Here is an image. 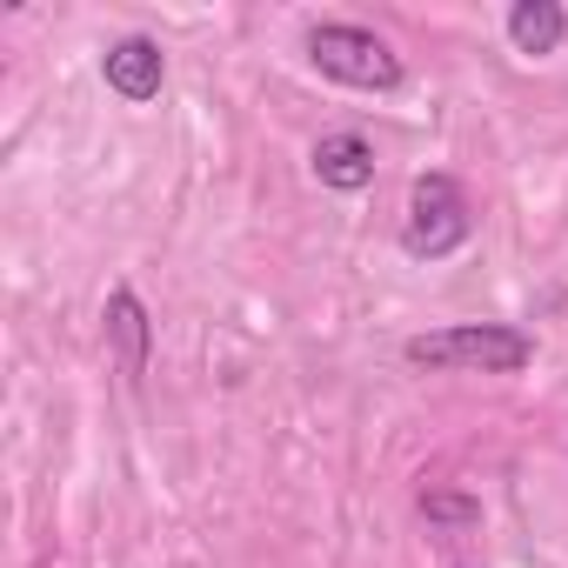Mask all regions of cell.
Masks as SVG:
<instances>
[{
    "instance_id": "6da1fadb",
    "label": "cell",
    "mask_w": 568,
    "mask_h": 568,
    "mask_svg": "<svg viewBox=\"0 0 568 568\" xmlns=\"http://www.w3.org/2000/svg\"><path fill=\"white\" fill-rule=\"evenodd\" d=\"M408 368H475V375H521L535 362V342L501 322H468V328H435L402 342Z\"/></svg>"
},
{
    "instance_id": "7a4b0ae2",
    "label": "cell",
    "mask_w": 568,
    "mask_h": 568,
    "mask_svg": "<svg viewBox=\"0 0 568 568\" xmlns=\"http://www.w3.org/2000/svg\"><path fill=\"white\" fill-rule=\"evenodd\" d=\"M308 61H315L328 81L362 88V94H395V88L408 81L402 54H395L375 28H355V21H322V28L308 34Z\"/></svg>"
},
{
    "instance_id": "3957f363",
    "label": "cell",
    "mask_w": 568,
    "mask_h": 568,
    "mask_svg": "<svg viewBox=\"0 0 568 568\" xmlns=\"http://www.w3.org/2000/svg\"><path fill=\"white\" fill-rule=\"evenodd\" d=\"M468 234H475V221H468V194H462V181H455V174H422V181L408 187L402 247H408L415 261H442V254H455Z\"/></svg>"
},
{
    "instance_id": "277c9868",
    "label": "cell",
    "mask_w": 568,
    "mask_h": 568,
    "mask_svg": "<svg viewBox=\"0 0 568 568\" xmlns=\"http://www.w3.org/2000/svg\"><path fill=\"white\" fill-rule=\"evenodd\" d=\"M101 81L121 94V101H154L161 94V81H168V54L148 41V34H128V41H114L108 54H101Z\"/></svg>"
},
{
    "instance_id": "5b68a950",
    "label": "cell",
    "mask_w": 568,
    "mask_h": 568,
    "mask_svg": "<svg viewBox=\"0 0 568 568\" xmlns=\"http://www.w3.org/2000/svg\"><path fill=\"white\" fill-rule=\"evenodd\" d=\"M308 168H315L322 187H335V194H362V187L375 181V148H368L362 134H322L315 154H308Z\"/></svg>"
},
{
    "instance_id": "8992f818",
    "label": "cell",
    "mask_w": 568,
    "mask_h": 568,
    "mask_svg": "<svg viewBox=\"0 0 568 568\" xmlns=\"http://www.w3.org/2000/svg\"><path fill=\"white\" fill-rule=\"evenodd\" d=\"M101 322H108V342L121 348V375H128V382H141V375H148V342H154V322H148L141 295H134V288H114Z\"/></svg>"
},
{
    "instance_id": "52a82bcc",
    "label": "cell",
    "mask_w": 568,
    "mask_h": 568,
    "mask_svg": "<svg viewBox=\"0 0 568 568\" xmlns=\"http://www.w3.org/2000/svg\"><path fill=\"white\" fill-rule=\"evenodd\" d=\"M508 41H515V54L548 61L568 41V14L555 8V0H515V8H508Z\"/></svg>"
},
{
    "instance_id": "ba28073f",
    "label": "cell",
    "mask_w": 568,
    "mask_h": 568,
    "mask_svg": "<svg viewBox=\"0 0 568 568\" xmlns=\"http://www.w3.org/2000/svg\"><path fill=\"white\" fill-rule=\"evenodd\" d=\"M422 515H428L435 528H475V521H481V501H475V495H455V488H428V495H422Z\"/></svg>"
}]
</instances>
